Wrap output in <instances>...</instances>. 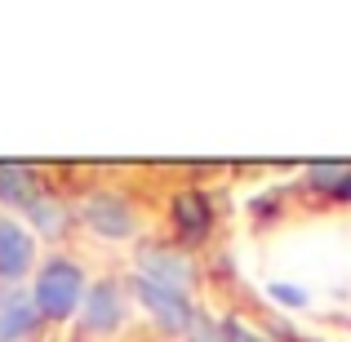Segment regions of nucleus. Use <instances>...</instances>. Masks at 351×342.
<instances>
[{
    "label": "nucleus",
    "instance_id": "f257e3e1",
    "mask_svg": "<svg viewBox=\"0 0 351 342\" xmlns=\"http://www.w3.org/2000/svg\"><path fill=\"white\" fill-rule=\"evenodd\" d=\"M89 284L94 280L85 276V267L76 258L49 254V258H40V267H36L27 289H32V302H36L45 325H67V320L80 316V302H85Z\"/></svg>",
    "mask_w": 351,
    "mask_h": 342
},
{
    "label": "nucleus",
    "instance_id": "f03ea898",
    "mask_svg": "<svg viewBox=\"0 0 351 342\" xmlns=\"http://www.w3.org/2000/svg\"><path fill=\"white\" fill-rule=\"evenodd\" d=\"M76 223L85 227L89 236H98V240H116V245H125V240H134L138 231H143L138 205L125 196V191H112V187L89 191V196L76 205Z\"/></svg>",
    "mask_w": 351,
    "mask_h": 342
},
{
    "label": "nucleus",
    "instance_id": "7ed1b4c3",
    "mask_svg": "<svg viewBox=\"0 0 351 342\" xmlns=\"http://www.w3.org/2000/svg\"><path fill=\"white\" fill-rule=\"evenodd\" d=\"M129 325V289L112 276L89 284L85 302H80V316H76V329L85 338H116L120 329Z\"/></svg>",
    "mask_w": 351,
    "mask_h": 342
},
{
    "label": "nucleus",
    "instance_id": "20e7f679",
    "mask_svg": "<svg viewBox=\"0 0 351 342\" xmlns=\"http://www.w3.org/2000/svg\"><path fill=\"white\" fill-rule=\"evenodd\" d=\"M40 267V240L18 214L0 209V289L27 284Z\"/></svg>",
    "mask_w": 351,
    "mask_h": 342
},
{
    "label": "nucleus",
    "instance_id": "39448f33",
    "mask_svg": "<svg viewBox=\"0 0 351 342\" xmlns=\"http://www.w3.org/2000/svg\"><path fill=\"white\" fill-rule=\"evenodd\" d=\"M125 289H129V298H134L138 307L152 316V325H156V329H165V334H187L191 320H196V307H191L187 293L165 289V284L147 280V276H129Z\"/></svg>",
    "mask_w": 351,
    "mask_h": 342
},
{
    "label": "nucleus",
    "instance_id": "423d86ee",
    "mask_svg": "<svg viewBox=\"0 0 351 342\" xmlns=\"http://www.w3.org/2000/svg\"><path fill=\"white\" fill-rule=\"evenodd\" d=\"M134 276H147V280L165 284V289H178L191 298V284H196V262H191V254H182V249H147L143 258H138Z\"/></svg>",
    "mask_w": 351,
    "mask_h": 342
},
{
    "label": "nucleus",
    "instance_id": "0eeeda50",
    "mask_svg": "<svg viewBox=\"0 0 351 342\" xmlns=\"http://www.w3.org/2000/svg\"><path fill=\"white\" fill-rule=\"evenodd\" d=\"M40 311L32 302V289L27 284H9L0 289V342H32L40 334Z\"/></svg>",
    "mask_w": 351,
    "mask_h": 342
},
{
    "label": "nucleus",
    "instance_id": "6e6552de",
    "mask_svg": "<svg viewBox=\"0 0 351 342\" xmlns=\"http://www.w3.org/2000/svg\"><path fill=\"white\" fill-rule=\"evenodd\" d=\"M18 218L36 231V240H62L71 231V223H76V209H71L67 200H58L53 191H45V196H36Z\"/></svg>",
    "mask_w": 351,
    "mask_h": 342
},
{
    "label": "nucleus",
    "instance_id": "1a4fd4ad",
    "mask_svg": "<svg viewBox=\"0 0 351 342\" xmlns=\"http://www.w3.org/2000/svg\"><path fill=\"white\" fill-rule=\"evenodd\" d=\"M36 196H45V182L32 164H0V209L5 214H23Z\"/></svg>",
    "mask_w": 351,
    "mask_h": 342
},
{
    "label": "nucleus",
    "instance_id": "9d476101",
    "mask_svg": "<svg viewBox=\"0 0 351 342\" xmlns=\"http://www.w3.org/2000/svg\"><path fill=\"white\" fill-rule=\"evenodd\" d=\"M173 227L187 240H200L214 227V209H209L205 191H178V196H173Z\"/></svg>",
    "mask_w": 351,
    "mask_h": 342
},
{
    "label": "nucleus",
    "instance_id": "9b49d317",
    "mask_svg": "<svg viewBox=\"0 0 351 342\" xmlns=\"http://www.w3.org/2000/svg\"><path fill=\"white\" fill-rule=\"evenodd\" d=\"M223 338H227V342H271V338L254 334V325H245V320H240V316H232V320H227V325H223Z\"/></svg>",
    "mask_w": 351,
    "mask_h": 342
},
{
    "label": "nucleus",
    "instance_id": "f8f14e48",
    "mask_svg": "<svg viewBox=\"0 0 351 342\" xmlns=\"http://www.w3.org/2000/svg\"><path fill=\"white\" fill-rule=\"evenodd\" d=\"M271 298H276V302H285V307H307L311 293H302L298 284H285V280H280V284H271Z\"/></svg>",
    "mask_w": 351,
    "mask_h": 342
},
{
    "label": "nucleus",
    "instance_id": "ddd939ff",
    "mask_svg": "<svg viewBox=\"0 0 351 342\" xmlns=\"http://www.w3.org/2000/svg\"><path fill=\"white\" fill-rule=\"evenodd\" d=\"M334 196H338V200H351V169H343V178H338Z\"/></svg>",
    "mask_w": 351,
    "mask_h": 342
}]
</instances>
